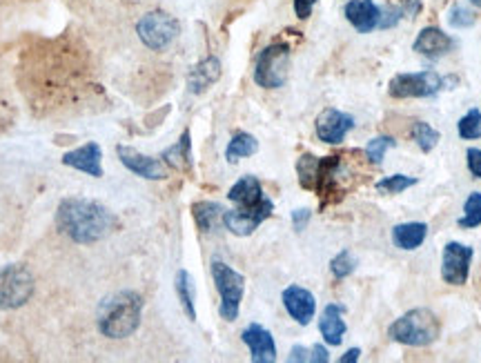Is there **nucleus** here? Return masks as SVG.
<instances>
[{
  "label": "nucleus",
  "instance_id": "obj_1",
  "mask_svg": "<svg viewBox=\"0 0 481 363\" xmlns=\"http://www.w3.org/2000/svg\"><path fill=\"white\" fill-rule=\"evenodd\" d=\"M56 223L65 236L79 245L98 243L114 227V217L103 203L92 199H65L56 212Z\"/></svg>",
  "mask_w": 481,
  "mask_h": 363
},
{
  "label": "nucleus",
  "instance_id": "obj_2",
  "mask_svg": "<svg viewBox=\"0 0 481 363\" xmlns=\"http://www.w3.org/2000/svg\"><path fill=\"white\" fill-rule=\"evenodd\" d=\"M143 297L134 290H120L101 301L96 312L98 333L107 339L132 337L141 326Z\"/></svg>",
  "mask_w": 481,
  "mask_h": 363
},
{
  "label": "nucleus",
  "instance_id": "obj_3",
  "mask_svg": "<svg viewBox=\"0 0 481 363\" xmlns=\"http://www.w3.org/2000/svg\"><path fill=\"white\" fill-rule=\"evenodd\" d=\"M439 319L428 308H415L399 317L388 328V337L402 346L411 348H426L437 342L439 337Z\"/></svg>",
  "mask_w": 481,
  "mask_h": 363
},
{
  "label": "nucleus",
  "instance_id": "obj_4",
  "mask_svg": "<svg viewBox=\"0 0 481 363\" xmlns=\"http://www.w3.org/2000/svg\"><path fill=\"white\" fill-rule=\"evenodd\" d=\"M290 71V47L286 43L268 45L256 56L254 83L263 89H278L287 80Z\"/></svg>",
  "mask_w": 481,
  "mask_h": 363
},
{
  "label": "nucleus",
  "instance_id": "obj_5",
  "mask_svg": "<svg viewBox=\"0 0 481 363\" xmlns=\"http://www.w3.org/2000/svg\"><path fill=\"white\" fill-rule=\"evenodd\" d=\"M34 275L25 266L0 268V310H18L34 297Z\"/></svg>",
  "mask_w": 481,
  "mask_h": 363
},
{
  "label": "nucleus",
  "instance_id": "obj_6",
  "mask_svg": "<svg viewBox=\"0 0 481 363\" xmlns=\"http://www.w3.org/2000/svg\"><path fill=\"white\" fill-rule=\"evenodd\" d=\"M212 279L217 285L219 294H221V317L226 321L239 319L243 293H245V276L241 272L232 270L228 263L214 261L212 263Z\"/></svg>",
  "mask_w": 481,
  "mask_h": 363
},
{
  "label": "nucleus",
  "instance_id": "obj_7",
  "mask_svg": "<svg viewBox=\"0 0 481 363\" xmlns=\"http://www.w3.org/2000/svg\"><path fill=\"white\" fill-rule=\"evenodd\" d=\"M137 34L141 43L152 52H163L181 34V25L168 12H150L137 22Z\"/></svg>",
  "mask_w": 481,
  "mask_h": 363
},
{
  "label": "nucleus",
  "instance_id": "obj_8",
  "mask_svg": "<svg viewBox=\"0 0 481 363\" xmlns=\"http://www.w3.org/2000/svg\"><path fill=\"white\" fill-rule=\"evenodd\" d=\"M448 85V78H442L437 71L426 70L415 74H397L390 80V96L393 98H430L437 96Z\"/></svg>",
  "mask_w": 481,
  "mask_h": 363
},
{
  "label": "nucleus",
  "instance_id": "obj_9",
  "mask_svg": "<svg viewBox=\"0 0 481 363\" xmlns=\"http://www.w3.org/2000/svg\"><path fill=\"white\" fill-rule=\"evenodd\" d=\"M473 248L464 243H451L444 248L442 254V279L451 285H466L470 275V263H473Z\"/></svg>",
  "mask_w": 481,
  "mask_h": 363
},
{
  "label": "nucleus",
  "instance_id": "obj_10",
  "mask_svg": "<svg viewBox=\"0 0 481 363\" xmlns=\"http://www.w3.org/2000/svg\"><path fill=\"white\" fill-rule=\"evenodd\" d=\"M274 203L270 199H265L261 205H254V208H235L228 210L223 214V226L236 236H250L265 219H270L272 214Z\"/></svg>",
  "mask_w": 481,
  "mask_h": 363
},
{
  "label": "nucleus",
  "instance_id": "obj_11",
  "mask_svg": "<svg viewBox=\"0 0 481 363\" xmlns=\"http://www.w3.org/2000/svg\"><path fill=\"white\" fill-rule=\"evenodd\" d=\"M314 128H317L319 141L328 143V145H339V143L348 136V132L354 129V119L350 114H345V111L328 107V110H323L321 114L317 116Z\"/></svg>",
  "mask_w": 481,
  "mask_h": 363
},
{
  "label": "nucleus",
  "instance_id": "obj_12",
  "mask_svg": "<svg viewBox=\"0 0 481 363\" xmlns=\"http://www.w3.org/2000/svg\"><path fill=\"white\" fill-rule=\"evenodd\" d=\"M116 154H119L120 163H123L129 172L137 174V177L147 178V181H163V178H168V169H165L163 161L141 154V152L128 145L116 147Z\"/></svg>",
  "mask_w": 481,
  "mask_h": 363
},
{
  "label": "nucleus",
  "instance_id": "obj_13",
  "mask_svg": "<svg viewBox=\"0 0 481 363\" xmlns=\"http://www.w3.org/2000/svg\"><path fill=\"white\" fill-rule=\"evenodd\" d=\"M283 306L296 324L308 326L317 312V299L310 290L301 288V285H290V288L283 290Z\"/></svg>",
  "mask_w": 481,
  "mask_h": 363
},
{
  "label": "nucleus",
  "instance_id": "obj_14",
  "mask_svg": "<svg viewBox=\"0 0 481 363\" xmlns=\"http://www.w3.org/2000/svg\"><path fill=\"white\" fill-rule=\"evenodd\" d=\"M243 343L250 348L252 361L254 363H274L277 361V346H274V337L270 330L263 326L250 324L241 334Z\"/></svg>",
  "mask_w": 481,
  "mask_h": 363
},
{
  "label": "nucleus",
  "instance_id": "obj_15",
  "mask_svg": "<svg viewBox=\"0 0 481 363\" xmlns=\"http://www.w3.org/2000/svg\"><path fill=\"white\" fill-rule=\"evenodd\" d=\"M452 47H455V40L446 31L439 29V27H424L415 38V43H412V52L421 54L426 58H433V61L446 56Z\"/></svg>",
  "mask_w": 481,
  "mask_h": 363
},
{
  "label": "nucleus",
  "instance_id": "obj_16",
  "mask_svg": "<svg viewBox=\"0 0 481 363\" xmlns=\"http://www.w3.org/2000/svg\"><path fill=\"white\" fill-rule=\"evenodd\" d=\"M344 13L359 34H370V31L379 29L381 7L377 3H372V0H350V3L345 4Z\"/></svg>",
  "mask_w": 481,
  "mask_h": 363
},
{
  "label": "nucleus",
  "instance_id": "obj_17",
  "mask_svg": "<svg viewBox=\"0 0 481 363\" xmlns=\"http://www.w3.org/2000/svg\"><path fill=\"white\" fill-rule=\"evenodd\" d=\"M101 159H103L101 145H98V143H87V145L79 147V150L67 152V154L62 156V165L79 169V172H85L87 177L101 178L103 177Z\"/></svg>",
  "mask_w": 481,
  "mask_h": 363
},
{
  "label": "nucleus",
  "instance_id": "obj_18",
  "mask_svg": "<svg viewBox=\"0 0 481 363\" xmlns=\"http://www.w3.org/2000/svg\"><path fill=\"white\" fill-rule=\"evenodd\" d=\"M221 78V61L217 56H208L196 62L187 74V89L192 94H203Z\"/></svg>",
  "mask_w": 481,
  "mask_h": 363
},
{
  "label": "nucleus",
  "instance_id": "obj_19",
  "mask_svg": "<svg viewBox=\"0 0 481 363\" xmlns=\"http://www.w3.org/2000/svg\"><path fill=\"white\" fill-rule=\"evenodd\" d=\"M228 199H230L232 203H236V208H254V205L263 203L268 196L263 194V187H261L259 178L247 174V177H241L239 181L230 187Z\"/></svg>",
  "mask_w": 481,
  "mask_h": 363
},
{
  "label": "nucleus",
  "instance_id": "obj_20",
  "mask_svg": "<svg viewBox=\"0 0 481 363\" xmlns=\"http://www.w3.org/2000/svg\"><path fill=\"white\" fill-rule=\"evenodd\" d=\"M319 330H321L328 346H341L345 330H348L344 321V308L336 306V303H328L321 319H319Z\"/></svg>",
  "mask_w": 481,
  "mask_h": 363
},
{
  "label": "nucleus",
  "instance_id": "obj_21",
  "mask_svg": "<svg viewBox=\"0 0 481 363\" xmlns=\"http://www.w3.org/2000/svg\"><path fill=\"white\" fill-rule=\"evenodd\" d=\"M428 236L426 223H402L393 227V243L399 250H417Z\"/></svg>",
  "mask_w": 481,
  "mask_h": 363
},
{
  "label": "nucleus",
  "instance_id": "obj_22",
  "mask_svg": "<svg viewBox=\"0 0 481 363\" xmlns=\"http://www.w3.org/2000/svg\"><path fill=\"white\" fill-rule=\"evenodd\" d=\"M163 159H165V163L172 165L174 169H181V172H186V169L192 168L190 129H186V132L181 134V138H178L172 147H168V150L163 152Z\"/></svg>",
  "mask_w": 481,
  "mask_h": 363
},
{
  "label": "nucleus",
  "instance_id": "obj_23",
  "mask_svg": "<svg viewBox=\"0 0 481 363\" xmlns=\"http://www.w3.org/2000/svg\"><path fill=\"white\" fill-rule=\"evenodd\" d=\"M192 214H195V221L201 232H212L219 226V221H223L226 210L214 201H199V203L192 205Z\"/></svg>",
  "mask_w": 481,
  "mask_h": 363
},
{
  "label": "nucleus",
  "instance_id": "obj_24",
  "mask_svg": "<svg viewBox=\"0 0 481 363\" xmlns=\"http://www.w3.org/2000/svg\"><path fill=\"white\" fill-rule=\"evenodd\" d=\"M174 288H177V297L181 301L183 310H186L187 319L196 321V288H195V279L187 270H178L177 279H174Z\"/></svg>",
  "mask_w": 481,
  "mask_h": 363
},
{
  "label": "nucleus",
  "instance_id": "obj_25",
  "mask_svg": "<svg viewBox=\"0 0 481 363\" xmlns=\"http://www.w3.org/2000/svg\"><path fill=\"white\" fill-rule=\"evenodd\" d=\"M259 152V141H256L252 134L239 132L232 136V141L228 143V150H226V159L230 161V163H236L239 159H245V156H252Z\"/></svg>",
  "mask_w": 481,
  "mask_h": 363
},
{
  "label": "nucleus",
  "instance_id": "obj_26",
  "mask_svg": "<svg viewBox=\"0 0 481 363\" xmlns=\"http://www.w3.org/2000/svg\"><path fill=\"white\" fill-rule=\"evenodd\" d=\"M412 138H415V143L419 145V150L428 154V152H433L435 147H437V143L442 141V134H439L433 125L426 123V120H417V123H412Z\"/></svg>",
  "mask_w": 481,
  "mask_h": 363
},
{
  "label": "nucleus",
  "instance_id": "obj_27",
  "mask_svg": "<svg viewBox=\"0 0 481 363\" xmlns=\"http://www.w3.org/2000/svg\"><path fill=\"white\" fill-rule=\"evenodd\" d=\"M319 161L314 154H303L296 163V174H299V183L305 190H314L317 187V174H319Z\"/></svg>",
  "mask_w": 481,
  "mask_h": 363
},
{
  "label": "nucleus",
  "instance_id": "obj_28",
  "mask_svg": "<svg viewBox=\"0 0 481 363\" xmlns=\"http://www.w3.org/2000/svg\"><path fill=\"white\" fill-rule=\"evenodd\" d=\"M460 227L473 230L481 226V192H473L464 203V217L460 219Z\"/></svg>",
  "mask_w": 481,
  "mask_h": 363
},
{
  "label": "nucleus",
  "instance_id": "obj_29",
  "mask_svg": "<svg viewBox=\"0 0 481 363\" xmlns=\"http://www.w3.org/2000/svg\"><path fill=\"white\" fill-rule=\"evenodd\" d=\"M417 186V178L406 177V174H394V177H386L377 183V192L379 194H402L408 187Z\"/></svg>",
  "mask_w": 481,
  "mask_h": 363
},
{
  "label": "nucleus",
  "instance_id": "obj_30",
  "mask_svg": "<svg viewBox=\"0 0 481 363\" xmlns=\"http://www.w3.org/2000/svg\"><path fill=\"white\" fill-rule=\"evenodd\" d=\"M330 270L332 275H335V279H345V276H350L354 270H357V259L352 257L350 250H341V252L330 261Z\"/></svg>",
  "mask_w": 481,
  "mask_h": 363
},
{
  "label": "nucleus",
  "instance_id": "obj_31",
  "mask_svg": "<svg viewBox=\"0 0 481 363\" xmlns=\"http://www.w3.org/2000/svg\"><path fill=\"white\" fill-rule=\"evenodd\" d=\"M457 129H460V136L466 138V141H475V138H481V111L479 110H470L464 119L457 123Z\"/></svg>",
  "mask_w": 481,
  "mask_h": 363
},
{
  "label": "nucleus",
  "instance_id": "obj_32",
  "mask_svg": "<svg viewBox=\"0 0 481 363\" xmlns=\"http://www.w3.org/2000/svg\"><path fill=\"white\" fill-rule=\"evenodd\" d=\"M394 143H397V141H394V138H390V136H375L366 145L368 161H370V163H375V165H381V163H384L386 152H388L390 147H394Z\"/></svg>",
  "mask_w": 481,
  "mask_h": 363
},
{
  "label": "nucleus",
  "instance_id": "obj_33",
  "mask_svg": "<svg viewBox=\"0 0 481 363\" xmlns=\"http://www.w3.org/2000/svg\"><path fill=\"white\" fill-rule=\"evenodd\" d=\"M448 25L455 27V29H466V27L475 25V13L470 12L464 4H455V7L448 12Z\"/></svg>",
  "mask_w": 481,
  "mask_h": 363
},
{
  "label": "nucleus",
  "instance_id": "obj_34",
  "mask_svg": "<svg viewBox=\"0 0 481 363\" xmlns=\"http://www.w3.org/2000/svg\"><path fill=\"white\" fill-rule=\"evenodd\" d=\"M402 18H403L402 4H397V7H393V4H388V7H381L379 29H390V27L399 25V21H402Z\"/></svg>",
  "mask_w": 481,
  "mask_h": 363
},
{
  "label": "nucleus",
  "instance_id": "obj_35",
  "mask_svg": "<svg viewBox=\"0 0 481 363\" xmlns=\"http://www.w3.org/2000/svg\"><path fill=\"white\" fill-rule=\"evenodd\" d=\"M466 159H469L470 174L481 178V150H477V147H470V150L466 152Z\"/></svg>",
  "mask_w": 481,
  "mask_h": 363
},
{
  "label": "nucleus",
  "instance_id": "obj_36",
  "mask_svg": "<svg viewBox=\"0 0 481 363\" xmlns=\"http://www.w3.org/2000/svg\"><path fill=\"white\" fill-rule=\"evenodd\" d=\"M314 4H317V0H294V13H296V18L305 21V18L312 16Z\"/></svg>",
  "mask_w": 481,
  "mask_h": 363
},
{
  "label": "nucleus",
  "instance_id": "obj_37",
  "mask_svg": "<svg viewBox=\"0 0 481 363\" xmlns=\"http://www.w3.org/2000/svg\"><path fill=\"white\" fill-rule=\"evenodd\" d=\"M310 217H312V212H310V210H305V208L294 210V212H292V226H294V230L296 232L303 230V227L308 226Z\"/></svg>",
  "mask_w": 481,
  "mask_h": 363
},
{
  "label": "nucleus",
  "instance_id": "obj_38",
  "mask_svg": "<svg viewBox=\"0 0 481 363\" xmlns=\"http://www.w3.org/2000/svg\"><path fill=\"white\" fill-rule=\"evenodd\" d=\"M403 16L417 18V13L421 12V0H402Z\"/></svg>",
  "mask_w": 481,
  "mask_h": 363
},
{
  "label": "nucleus",
  "instance_id": "obj_39",
  "mask_svg": "<svg viewBox=\"0 0 481 363\" xmlns=\"http://www.w3.org/2000/svg\"><path fill=\"white\" fill-rule=\"evenodd\" d=\"M310 361H312V363H328V361H330V355H328V351L321 346V343H317V346H314L312 351H310Z\"/></svg>",
  "mask_w": 481,
  "mask_h": 363
},
{
  "label": "nucleus",
  "instance_id": "obj_40",
  "mask_svg": "<svg viewBox=\"0 0 481 363\" xmlns=\"http://www.w3.org/2000/svg\"><path fill=\"white\" fill-rule=\"evenodd\" d=\"M287 361H310V351H305L303 346H294L290 351V357H287Z\"/></svg>",
  "mask_w": 481,
  "mask_h": 363
},
{
  "label": "nucleus",
  "instance_id": "obj_41",
  "mask_svg": "<svg viewBox=\"0 0 481 363\" xmlns=\"http://www.w3.org/2000/svg\"><path fill=\"white\" fill-rule=\"evenodd\" d=\"M359 357H361V351H359V348H352V351H348L344 357H341L339 363H357Z\"/></svg>",
  "mask_w": 481,
  "mask_h": 363
},
{
  "label": "nucleus",
  "instance_id": "obj_42",
  "mask_svg": "<svg viewBox=\"0 0 481 363\" xmlns=\"http://www.w3.org/2000/svg\"><path fill=\"white\" fill-rule=\"evenodd\" d=\"M470 4H475V7H479L481 9V0H469Z\"/></svg>",
  "mask_w": 481,
  "mask_h": 363
}]
</instances>
